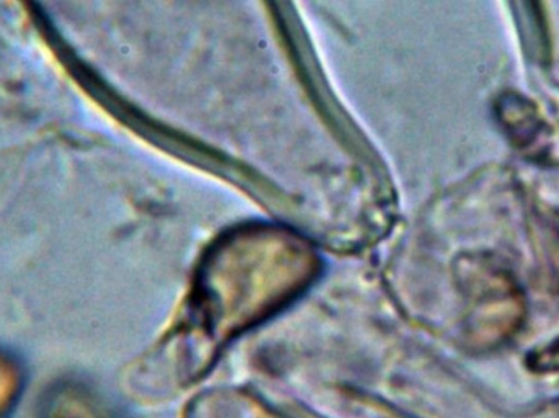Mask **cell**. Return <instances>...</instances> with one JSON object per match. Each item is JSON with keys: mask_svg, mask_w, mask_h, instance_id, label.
<instances>
[{"mask_svg": "<svg viewBox=\"0 0 559 418\" xmlns=\"http://www.w3.org/2000/svg\"><path fill=\"white\" fill-rule=\"evenodd\" d=\"M36 418H110L94 394L72 381H61L43 396Z\"/></svg>", "mask_w": 559, "mask_h": 418, "instance_id": "obj_1", "label": "cell"}, {"mask_svg": "<svg viewBox=\"0 0 559 418\" xmlns=\"http://www.w3.org/2000/svg\"><path fill=\"white\" fill-rule=\"evenodd\" d=\"M26 374L22 361L0 348V418L12 413L25 390Z\"/></svg>", "mask_w": 559, "mask_h": 418, "instance_id": "obj_2", "label": "cell"}, {"mask_svg": "<svg viewBox=\"0 0 559 418\" xmlns=\"http://www.w3.org/2000/svg\"><path fill=\"white\" fill-rule=\"evenodd\" d=\"M535 370L555 371L559 370V338L548 345L545 350L534 355Z\"/></svg>", "mask_w": 559, "mask_h": 418, "instance_id": "obj_3", "label": "cell"}]
</instances>
